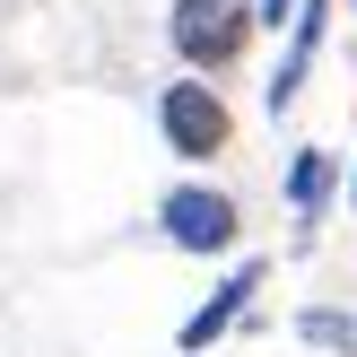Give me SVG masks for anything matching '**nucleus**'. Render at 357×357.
Wrapping results in <instances>:
<instances>
[{
    "instance_id": "nucleus-5",
    "label": "nucleus",
    "mask_w": 357,
    "mask_h": 357,
    "mask_svg": "<svg viewBox=\"0 0 357 357\" xmlns=\"http://www.w3.org/2000/svg\"><path fill=\"white\" fill-rule=\"evenodd\" d=\"M253 288H261V261H244V271H236V279H227V288H209V305H201V314H192V323H183V349H192V357H201V349H209V340H218V331H227V323H236V314H244V305H253Z\"/></svg>"
},
{
    "instance_id": "nucleus-6",
    "label": "nucleus",
    "mask_w": 357,
    "mask_h": 357,
    "mask_svg": "<svg viewBox=\"0 0 357 357\" xmlns=\"http://www.w3.org/2000/svg\"><path fill=\"white\" fill-rule=\"evenodd\" d=\"M331 183H340V157H331V149H296V166H288V209L314 227V218L331 209Z\"/></svg>"
},
{
    "instance_id": "nucleus-4",
    "label": "nucleus",
    "mask_w": 357,
    "mask_h": 357,
    "mask_svg": "<svg viewBox=\"0 0 357 357\" xmlns=\"http://www.w3.org/2000/svg\"><path fill=\"white\" fill-rule=\"evenodd\" d=\"M323 26H331V0H296V17H288V61H279V79H271V114H288V105L305 96V70H314V52H323Z\"/></svg>"
},
{
    "instance_id": "nucleus-3",
    "label": "nucleus",
    "mask_w": 357,
    "mask_h": 357,
    "mask_svg": "<svg viewBox=\"0 0 357 357\" xmlns=\"http://www.w3.org/2000/svg\"><path fill=\"white\" fill-rule=\"evenodd\" d=\"M157 227H166L183 253H227V244H236V201L209 192V183H174L166 209H157Z\"/></svg>"
},
{
    "instance_id": "nucleus-1",
    "label": "nucleus",
    "mask_w": 357,
    "mask_h": 357,
    "mask_svg": "<svg viewBox=\"0 0 357 357\" xmlns=\"http://www.w3.org/2000/svg\"><path fill=\"white\" fill-rule=\"evenodd\" d=\"M253 35V9L244 0H174V52L192 70H227Z\"/></svg>"
},
{
    "instance_id": "nucleus-7",
    "label": "nucleus",
    "mask_w": 357,
    "mask_h": 357,
    "mask_svg": "<svg viewBox=\"0 0 357 357\" xmlns=\"http://www.w3.org/2000/svg\"><path fill=\"white\" fill-rule=\"evenodd\" d=\"M296 331H305L314 349H357V323H349V314H331V305H323V314H296Z\"/></svg>"
},
{
    "instance_id": "nucleus-8",
    "label": "nucleus",
    "mask_w": 357,
    "mask_h": 357,
    "mask_svg": "<svg viewBox=\"0 0 357 357\" xmlns=\"http://www.w3.org/2000/svg\"><path fill=\"white\" fill-rule=\"evenodd\" d=\"M296 17V0H253V26H288Z\"/></svg>"
},
{
    "instance_id": "nucleus-2",
    "label": "nucleus",
    "mask_w": 357,
    "mask_h": 357,
    "mask_svg": "<svg viewBox=\"0 0 357 357\" xmlns=\"http://www.w3.org/2000/svg\"><path fill=\"white\" fill-rule=\"evenodd\" d=\"M157 122H166V149L174 157H218L227 149V105H218V87H201V79H174L166 96H157Z\"/></svg>"
}]
</instances>
